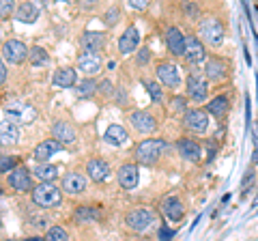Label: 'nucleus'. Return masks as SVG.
<instances>
[{"label":"nucleus","instance_id":"1","mask_svg":"<svg viewBox=\"0 0 258 241\" xmlns=\"http://www.w3.org/2000/svg\"><path fill=\"white\" fill-rule=\"evenodd\" d=\"M164 149H166V140H161V138L142 140L138 147H136V159L144 166H153L161 157Z\"/></svg>","mask_w":258,"mask_h":241},{"label":"nucleus","instance_id":"2","mask_svg":"<svg viewBox=\"0 0 258 241\" xmlns=\"http://www.w3.org/2000/svg\"><path fill=\"white\" fill-rule=\"evenodd\" d=\"M198 39L209 45H220L224 41V24L217 18H205L198 24Z\"/></svg>","mask_w":258,"mask_h":241},{"label":"nucleus","instance_id":"3","mask_svg":"<svg viewBox=\"0 0 258 241\" xmlns=\"http://www.w3.org/2000/svg\"><path fill=\"white\" fill-rule=\"evenodd\" d=\"M32 200H35V205H39V207H56V205H60L62 194L52 183H39V186L32 190Z\"/></svg>","mask_w":258,"mask_h":241},{"label":"nucleus","instance_id":"4","mask_svg":"<svg viewBox=\"0 0 258 241\" xmlns=\"http://www.w3.org/2000/svg\"><path fill=\"white\" fill-rule=\"evenodd\" d=\"M125 224L136 232H147L153 224H155V213H153L151 209H147V207L134 209V211L125 218Z\"/></svg>","mask_w":258,"mask_h":241},{"label":"nucleus","instance_id":"5","mask_svg":"<svg viewBox=\"0 0 258 241\" xmlns=\"http://www.w3.org/2000/svg\"><path fill=\"white\" fill-rule=\"evenodd\" d=\"M28 47L24 45L22 41H18V39H9L7 43H3V58L7 63H11V65H20V63H24L28 58Z\"/></svg>","mask_w":258,"mask_h":241},{"label":"nucleus","instance_id":"6","mask_svg":"<svg viewBox=\"0 0 258 241\" xmlns=\"http://www.w3.org/2000/svg\"><path fill=\"white\" fill-rule=\"evenodd\" d=\"M207 93H209L207 78L203 74H198V71H191L189 78H187V95H189V99L200 103V101L207 99Z\"/></svg>","mask_w":258,"mask_h":241},{"label":"nucleus","instance_id":"7","mask_svg":"<svg viewBox=\"0 0 258 241\" xmlns=\"http://www.w3.org/2000/svg\"><path fill=\"white\" fill-rule=\"evenodd\" d=\"M183 125L194 134H203V132H207V127H209V114L205 110H198V108L187 110L185 112V116H183Z\"/></svg>","mask_w":258,"mask_h":241},{"label":"nucleus","instance_id":"8","mask_svg":"<svg viewBox=\"0 0 258 241\" xmlns=\"http://www.w3.org/2000/svg\"><path fill=\"white\" fill-rule=\"evenodd\" d=\"M129 123L134 125V130L138 134H153L157 127V120L153 114H149L147 110H136L129 114Z\"/></svg>","mask_w":258,"mask_h":241},{"label":"nucleus","instance_id":"9","mask_svg":"<svg viewBox=\"0 0 258 241\" xmlns=\"http://www.w3.org/2000/svg\"><path fill=\"white\" fill-rule=\"evenodd\" d=\"M205 56H207L205 43L200 41L198 37L189 35L187 39H185V54H183V58H185V61L191 63V65H198V63H203V61H205Z\"/></svg>","mask_w":258,"mask_h":241},{"label":"nucleus","instance_id":"10","mask_svg":"<svg viewBox=\"0 0 258 241\" xmlns=\"http://www.w3.org/2000/svg\"><path fill=\"white\" fill-rule=\"evenodd\" d=\"M155 74H157V80H159V84H164V86H179L181 84V76H179V69H176L174 65H170V63H159L157 69H155Z\"/></svg>","mask_w":258,"mask_h":241},{"label":"nucleus","instance_id":"11","mask_svg":"<svg viewBox=\"0 0 258 241\" xmlns=\"http://www.w3.org/2000/svg\"><path fill=\"white\" fill-rule=\"evenodd\" d=\"M80 45L86 54H99L106 45V37L103 33H93V30H86V33L80 37Z\"/></svg>","mask_w":258,"mask_h":241},{"label":"nucleus","instance_id":"12","mask_svg":"<svg viewBox=\"0 0 258 241\" xmlns=\"http://www.w3.org/2000/svg\"><path fill=\"white\" fill-rule=\"evenodd\" d=\"M185 39L187 37L181 33V28H176V26H168L166 28V45L174 56H183L185 54Z\"/></svg>","mask_w":258,"mask_h":241},{"label":"nucleus","instance_id":"13","mask_svg":"<svg viewBox=\"0 0 258 241\" xmlns=\"http://www.w3.org/2000/svg\"><path fill=\"white\" fill-rule=\"evenodd\" d=\"M228 74V65H226V61L220 58V56H213V58L207 61V67H205V78L213 80V82H220V80L226 78Z\"/></svg>","mask_w":258,"mask_h":241},{"label":"nucleus","instance_id":"14","mask_svg":"<svg viewBox=\"0 0 258 241\" xmlns=\"http://www.w3.org/2000/svg\"><path fill=\"white\" fill-rule=\"evenodd\" d=\"M30 170L26 166H20V168H13L9 172V186L15 192H26L30 188Z\"/></svg>","mask_w":258,"mask_h":241},{"label":"nucleus","instance_id":"15","mask_svg":"<svg viewBox=\"0 0 258 241\" xmlns=\"http://www.w3.org/2000/svg\"><path fill=\"white\" fill-rule=\"evenodd\" d=\"M118 183L123 190H134L138 186V166L136 164H123L118 168Z\"/></svg>","mask_w":258,"mask_h":241},{"label":"nucleus","instance_id":"16","mask_svg":"<svg viewBox=\"0 0 258 241\" xmlns=\"http://www.w3.org/2000/svg\"><path fill=\"white\" fill-rule=\"evenodd\" d=\"M62 149V144L58 142V140H43L41 144H37V147H35V153H32V155H35V159H37V162H41V164H47V159H50L54 153H58V151Z\"/></svg>","mask_w":258,"mask_h":241},{"label":"nucleus","instance_id":"17","mask_svg":"<svg viewBox=\"0 0 258 241\" xmlns=\"http://www.w3.org/2000/svg\"><path fill=\"white\" fill-rule=\"evenodd\" d=\"M176 147H179L181 155L187 159V162H198V159L203 157V147L191 138H181L179 142H176Z\"/></svg>","mask_w":258,"mask_h":241},{"label":"nucleus","instance_id":"18","mask_svg":"<svg viewBox=\"0 0 258 241\" xmlns=\"http://www.w3.org/2000/svg\"><path fill=\"white\" fill-rule=\"evenodd\" d=\"M52 134H54V140H58L62 147L76 142V130L69 123H64V120H56L52 125Z\"/></svg>","mask_w":258,"mask_h":241},{"label":"nucleus","instance_id":"19","mask_svg":"<svg viewBox=\"0 0 258 241\" xmlns=\"http://www.w3.org/2000/svg\"><path fill=\"white\" fill-rule=\"evenodd\" d=\"M138 43H140V33H138V28H136V26H129L125 33H123V37L118 39V50H120V54H132L136 47H138Z\"/></svg>","mask_w":258,"mask_h":241},{"label":"nucleus","instance_id":"20","mask_svg":"<svg viewBox=\"0 0 258 241\" xmlns=\"http://www.w3.org/2000/svg\"><path fill=\"white\" fill-rule=\"evenodd\" d=\"M20 140V127L11 120H0V147H11Z\"/></svg>","mask_w":258,"mask_h":241},{"label":"nucleus","instance_id":"21","mask_svg":"<svg viewBox=\"0 0 258 241\" xmlns=\"http://www.w3.org/2000/svg\"><path fill=\"white\" fill-rule=\"evenodd\" d=\"M84 190H86L84 174H80V172L64 174V179H62V192H67V194H82Z\"/></svg>","mask_w":258,"mask_h":241},{"label":"nucleus","instance_id":"22","mask_svg":"<svg viewBox=\"0 0 258 241\" xmlns=\"http://www.w3.org/2000/svg\"><path fill=\"white\" fill-rule=\"evenodd\" d=\"M86 172H88V176H91L95 183H101V181L108 179L110 166L103 162V159H91V162L86 164Z\"/></svg>","mask_w":258,"mask_h":241},{"label":"nucleus","instance_id":"23","mask_svg":"<svg viewBox=\"0 0 258 241\" xmlns=\"http://www.w3.org/2000/svg\"><path fill=\"white\" fill-rule=\"evenodd\" d=\"M78 69L80 71H84L86 76H93L97 74V71H101V58H99V54H82L78 58Z\"/></svg>","mask_w":258,"mask_h":241},{"label":"nucleus","instance_id":"24","mask_svg":"<svg viewBox=\"0 0 258 241\" xmlns=\"http://www.w3.org/2000/svg\"><path fill=\"white\" fill-rule=\"evenodd\" d=\"M228 110H230V101H228L226 95H217V97H213L207 103V112L213 114L215 118H224L226 114H228Z\"/></svg>","mask_w":258,"mask_h":241},{"label":"nucleus","instance_id":"25","mask_svg":"<svg viewBox=\"0 0 258 241\" xmlns=\"http://www.w3.org/2000/svg\"><path fill=\"white\" fill-rule=\"evenodd\" d=\"M161 209H164V215L168 220H172V222H179V220H183V203L179 198H174V196H170V198H166L164 200V205H161Z\"/></svg>","mask_w":258,"mask_h":241},{"label":"nucleus","instance_id":"26","mask_svg":"<svg viewBox=\"0 0 258 241\" xmlns=\"http://www.w3.org/2000/svg\"><path fill=\"white\" fill-rule=\"evenodd\" d=\"M76 71L74 69H69V67H62V69H56L54 71V78H52V82L54 86H60V88H69V86H74L76 84Z\"/></svg>","mask_w":258,"mask_h":241},{"label":"nucleus","instance_id":"27","mask_svg":"<svg viewBox=\"0 0 258 241\" xmlns=\"http://www.w3.org/2000/svg\"><path fill=\"white\" fill-rule=\"evenodd\" d=\"M15 18H18L22 24H32L39 18V7L32 3H22L18 9H15Z\"/></svg>","mask_w":258,"mask_h":241},{"label":"nucleus","instance_id":"28","mask_svg":"<svg viewBox=\"0 0 258 241\" xmlns=\"http://www.w3.org/2000/svg\"><path fill=\"white\" fill-rule=\"evenodd\" d=\"M103 140H106L108 144H112V147H120V144H125V140H127L125 127H120V125H110L108 130H106V136H103Z\"/></svg>","mask_w":258,"mask_h":241},{"label":"nucleus","instance_id":"29","mask_svg":"<svg viewBox=\"0 0 258 241\" xmlns=\"http://www.w3.org/2000/svg\"><path fill=\"white\" fill-rule=\"evenodd\" d=\"M32 174H35L41 183H50V181H54L56 176H58V168L52 166V164H39V166H35Z\"/></svg>","mask_w":258,"mask_h":241},{"label":"nucleus","instance_id":"30","mask_svg":"<svg viewBox=\"0 0 258 241\" xmlns=\"http://www.w3.org/2000/svg\"><path fill=\"white\" fill-rule=\"evenodd\" d=\"M76 220L82 222V224L99 220V209H95V207H78L76 209Z\"/></svg>","mask_w":258,"mask_h":241},{"label":"nucleus","instance_id":"31","mask_svg":"<svg viewBox=\"0 0 258 241\" xmlns=\"http://www.w3.org/2000/svg\"><path fill=\"white\" fill-rule=\"evenodd\" d=\"M28 61L32 63V65H47V61H50V56H47V52L43 50L41 45H35V47H30V52H28Z\"/></svg>","mask_w":258,"mask_h":241},{"label":"nucleus","instance_id":"32","mask_svg":"<svg viewBox=\"0 0 258 241\" xmlns=\"http://www.w3.org/2000/svg\"><path fill=\"white\" fill-rule=\"evenodd\" d=\"M142 86L147 88V93L151 95V99L159 103L161 99H164V88H161L159 82H153V80H142Z\"/></svg>","mask_w":258,"mask_h":241},{"label":"nucleus","instance_id":"33","mask_svg":"<svg viewBox=\"0 0 258 241\" xmlns=\"http://www.w3.org/2000/svg\"><path fill=\"white\" fill-rule=\"evenodd\" d=\"M97 82L93 78H86V80H82V82H78V88H76V93L80 95V97H86V95H93L95 91H97Z\"/></svg>","mask_w":258,"mask_h":241},{"label":"nucleus","instance_id":"34","mask_svg":"<svg viewBox=\"0 0 258 241\" xmlns=\"http://www.w3.org/2000/svg\"><path fill=\"white\" fill-rule=\"evenodd\" d=\"M45 241H69V235L62 226H52L50 230H47Z\"/></svg>","mask_w":258,"mask_h":241},{"label":"nucleus","instance_id":"35","mask_svg":"<svg viewBox=\"0 0 258 241\" xmlns=\"http://www.w3.org/2000/svg\"><path fill=\"white\" fill-rule=\"evenodd\" d=\"M13 9H15V5L11 3V0H0V20L9 18V15L13 13Z\"/></svg>","mask_w":258,"mask_h":241},{"label":"nucleus","instance_id":"36","mask_svg":"<svg viewBox=\"0 0 258 241\" xmlns=\"http://www.w3.org/2000/svg\"><path fill=\"white\" fill-rule=\"evenodd\" d=\"M254 183V170L252 168H247V172H245V176H243V183H241V194H247V186H252Z\"/></svg>","mask_w":258,"mask_h":241},{"label":"nucleus","instance_id":"37","mask_svg":"<svg viewBox=\"0 0 258 241\" xmlns=\"http://www.w3.org/2000/svg\"><path fill=\"white\" fill-rule=\"evenodd\" d=\"M185 108H187V101H185L183 97H174L172 99V110L174 112H187Z\"/></svg>","mask_w":258,"mask_h":241},{"label":"nucleus","instance_id":"38","mask_svg":"<svg viewBox=\"0 0 258 241\" xmlns=\"http://www.w3.org/2000/svg\"><path fill=\"white\" fill-rule=\"evenodd\" d=\"M118 15H120V11L116 9V7H114V9H110V11L106 13V24H110V26H114V24L118 22Z\"/></svg>","mask_w":258,"mask_h":241},{"label":"nucleus","instance_id":"39","mask_svg":"<svg viewBox=\"0 0 258 241\" xmlns=\"http://www.w3.org/2000/svg\"><path fill=\"white\" fill-rule=\"evenodd\" d=\"M15 166V159L13 157H5V155H0V170H9V168ZM11 172V170H9Z\"/></svg>","mask_w":258,"mask_h":241},{"label":"nucleus","instance_id":"40","mask_svg":"<svg viewBox=\"0 0 258 241\" xmlns=\"http://www.w3.org/2000/svg\"><path fill=\"white\" fill-rule=\"evenodd\" d=\"M151 61V50L149 47H142V50L138 52V65H144V63Z\"/></svg>","mask_w":258,"mask_h":241},{"label":"nucleus","instance_id":"41","mask_svg":"<svg viewBox=\"0 0 258 241\" xmlns=\"http://www.w3.org/2000/svg\"><path fill=\"white\" fill-rule=\"evenodd\" d=\"M172 237H174V230L166 228V226H164V228H159V239H161V241H170Z\"/></svg>","mask_w":258,"mask_h":241},{"label":"nucleus","instance_id":"42","mask_svg":"<svg viewBox=\"0 0 258 241\" xmlns=\"http://www.w3.org/2000/svg\"><path fill=\"white\" fill-rule=\"evenodd\" d=\"M7 80V67H5V61H0V84Z\"/></svg>","mask_w":258,"mask_h":241},{"label":"nucleus","instance_id":"43","mask_svg":"<svg viewBox=\"0 0 258 241\" xmlns=\"http://www.w3.org/2000/svg\"><path fill=\"white\" fill-rule=\"evenodd\" d=\"M185 9H187V13H191L194 18H198V9L194 5H185Z\"/></svg>","mask_w":258,"mask_h":241},{"label":"nucleus","instance_id":"44","mask_svg":"<svg viewBox=\"0 0 258 241\" xmlns=\"http://www.w3.org/2000/svg\"><path fill=\"white\" fill-rule=\"evenodd\" d=\"M252 134H254V144L258 149V125H252Z\"/></svg>","mask_w":258,"mask_h":241},{"label":"nucleus","instance_id":"45","mask_svg":"<svg viewBox=\"0 0 258 241\" xmlns=\"http://www.w3.org/2000/svg\"><path fill=\"white\" fill-rule=\"evenodd\" d=\"M132 5L136 7V9H144V7H147V3H142V0H134Z\"/></svg>","mask_w":258,"mask_h":241},{"label":"nucleus","instance_id":"46","mask_svg":"<svg viewBox=\"0 0 258 241\" xmlns=\"http://www.w3.org/2000/svg\"><path fill=\"white\" fill-rule=\"evenodd\" d=\"M101 91H103V93H110V82H103V84H101Z\"/></svg>","mask_w":258,"mask_h":241},{"label":"nucleus","instance_id":"47","mask_svg":"<svg viewBox=\"0 0 258 241\" xmlns=\"http://www.w3.org/2000/svg\"><path fill=\"white\" fill-rule=\"evenodd\" d=\"M252 162H254V164H258V149L254 151V155H252Z\"/></svg>","mask_w":258,"mask_h":241},{"label":"nucleus","instance_id":"48","mask_svg":"<svg viewBox=\"0 0 258 241\" xmlns=\"http://www.w3.org/2000/svg\"><path fill=\"white\" fill-rule=\"evenodd\" d=\"M26 241H43V239H41V237H28Z\"/></svg>","mask_w":258,"mask_h":241},{"label":"nucleus","instance_id":"49","mask_svg":"<svg viewBox=\"0 0 258 241\" xmlns=\"http://www.w3.org/2000/svg\"><path fill=\"white\" fill-rule=\"evenodd\" d=\"M252 207H258V196H256V200H254V205Z\"/></svg>","mask_w":258,"mask_h":241},{"label":"nucleus","instance_id":"50","mask_svg":"<svg viewBox=\"0 0 258 241\" xmlns=\"http://www.w3.org/2000/svg\"><path fill=\"white\" fill-rule=\"evenodd\" d=\"M0 43H3V33H0Z\"/></svg>","mask_w":258,"mask_h":241},{"label":"nucleus","instance_id":"51","mask_svg":"<svg viewBox=\"0 0 258 241\" xmlns=\"http://www.w3.org/2000/svg\"><path fill=\"white\" fill-rule=\"evenodd\" d=\"M254 11H256V15H258V7H256V9H254Z\"/></svg>","mask_w":258,"mask_h":241},{"label":"nucleus","instance_id":"52","mask_svg":"<svg viewBox=\"0 0 258 241\" xmlns=\"http://www.w3.org/2000/svg\"><path fill=\"white\" fill-rule=\"evenodd\" d=\"M140 241H149V239H140Z\"/></svg>","mask_w":258,"mask_h":241}]
</instances>
